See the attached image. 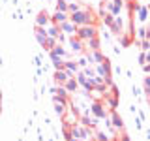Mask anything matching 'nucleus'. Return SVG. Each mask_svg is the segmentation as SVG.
Instances as JSON below:
<instances>
[{
  "mask_svg": "<svg viewBox=\"0 0 150 141\" xmlns=\"http://www.w3.org/2000/svg\"><path fill=\"white\" fill-rule=\"evenodd\" d=\"M68 21H71L73 25H77V26H84V25H94V26H96L98 17L94 15V11H92V9L81 8L79 11L68 13Z\"/></svg>",
  "mask_w": 150,
  "mask_h": 141,
  "instance_id": "obj_1",
  "label": "nucleus"
},
{
  "mask_svg": "<svg viewBox=\"0 0 150 141\" xmlns=\"http://www.w3.org/2000/svg\"><path fill=\"white\" fill-rule=\"evenodd\" d=\"M75 36H77L81 41H86V40H90V38H94V36H98V28L94 26V25L77 26V30H75Z\"/></svg>",
  "mask_w": 150,
  "mask_h": 141,
  "instance_id": "obj_2",
  "label": "nucleus"
},
{
  "mask_svg": "<svg viewBox=\"0 0 150 141\" xmlns=\"http://www.w3.org/2000/svg\"><path fill=\"white\" fill-rule=\"evenodd\" d=\"M124 6V0H105V2H101V9H107V11H111L112 15H118L120 8Z\"/></svg>",
  "mask_w": 150,
  "mask_h": 141,
  "instance_id": "obj_3",
  "label": "nucleus"
},
{
  "mask_svg": "<svg viewBox=\"0 0 150 141\" xmlns=\"http://www.w3.org/2000/svg\"><path fill=\"white\" fill-rule=\"evenodd\" d=\"M58 30L62 32V34H68V36H73L75 30H77V25H73L71 21H64L58 25Z\"/></svg>",
  "mask_w": 150,
  "mask_h": 141,
  "instance_id": "obj_4",
  "label": "nucleus"
},
{
  "mask_svg": "<svg viewBox=\"0 0 150 141\" xmlns=\"http://www.w3.org/2000/svg\"><path fill=\"white\" fill-rule=\"evenodd\" d=\"M90 109H92V113L98 117V119H105L107 117V111H105V107H103L101 102H94L90 105Z\"/></svg>",
  "mask_w": 150,
  "mask_h": 141,
  "instance_id": "obj_5",
  "label": "nucleus"
},
{
  "mask_svg": "<svg viewBox=\"0 0 150 141\" xmlns=\"http://www.w3.org/2000/svg\"><path fill=\"white\" fill-rule=\"evenodd\" d=\"M69 45H71V51H73V53H83V51H84L83 41L79 40L77 36H69Z\"/></svg>",
  "mask_w": 150,
  "mask_h": 141,
  "instance_id": "obj_6",
  "label": "nucleus"
},
{
  "mask_svg": "<svg viewBox=\"0 0 150 141\" xmlns=\"http://www.w3.org/2000/svg\"><path fill=\"white\" fill-rule=\"evenodd\" d=\"M51 23V15L47 11H40L36 17V26H47Z\"/></svg>",
  "mask_w": 150,
  "mask_h": 141,
  "instance_id": "obj_7",
  "label": "nucleus"
},
{
  "mask_svg": "<svg viewBox=\"0 0 150 141\" xmlns=\"http://www.w3.org/2000/svg\"><path fill=\"white\" fill-rule=\"evenodd\" d=\"M109 28H111V32H112L115 36H120V34H122V28H124V23H122L120 17H115V21H112V25H111Z\"/></svg>",
  "mask_w": 150,
  "mask_h": 141,
  "instance_id": "obj_8",
  "label": "nucleus"
},
{
  "mask_svg": "<svg viewBox=\"0 0 150 141\" xmlns=\"http://www.w3.org/2000/svg\"><path fill=\"white\" fill-rule=\"evenodd\" d=\"M103 98H105V103L109 105V109L111 111H116V107H118V98H116V96H111L109 92L103 94Z\"/></svg>",
  "mask_w": 150,
  "mask_h": 141,
  "instance_id": "obj_9",
  "label": "nucleus"
},
{
  "mask_svg": "<svg viewBox=\"0 0 150 141\" xmlns=\"http://www.w3.org/2000/svg\"><path fill=\"white\" fill-rule=\"evenodd\" d=\"M62 87H64L68 92H77V90H79V83L75 81V77H69V79H66V83L62 85Z\"/></svg>",
  "mask_w": 150,
  "mask_h": 141,
  "instance_id": "obj_10",
  "label": "nucleus"
},
{
  "mask_svg": "<svg viewBox=\"0 0 150 141\" xmlns=\"http://www.w3.org/2000/svg\"><path fill=\"white\" fill-rule=\"evenodd\" d=\"M111 124H112V128L115 130H124V122H122V119H120V115L116 111H112V115H111Z\"/></svg>",
  "mask_w": 150,
  "mask_h": 141,
  "instance_id": "obj_11",
  "label": "nucleus"
},
{
  "mask_svg": "<svg viewBox=\"0 0 150 141\" xmlns=\"http://www.w3.org/2000/svg\"><path fill=\"white\" fill-rule=\"evenodd\" d=\"M66 79H69V77H68V73H66L64 70H56V72H54V83L56 85L62 87V85L66 83Z\"/></svg>",
  "mask_w": 150,
  "mask_h": 141,
  "instance_id": "obj_12",
  "label": "nucleus"
},
{
  "mask_svg": "<svg viewBox=\"0 0 150 141\" xmlns=\"http://www.w3.org/2000/svg\"><path fill=\"white\" fill-rule=\"evenodd\" d=\"M64 21H68V13L64 11H56L54 15H51V23H54V25H60Z\"/></svg>",
  "mask_w": 150,
  "mask_h": 141,
  "instance_id": "obj_13",
  "label": "nucleus"
},
{
  "mask_svg": "<svg viewBox=\"0 0 150 141\" xmlns=\"http://www.w3.org/2000/svg\"><path fill=\"white\" fill-rule=\"evenodd\" d=\"M64 70L75 75L79 72V66H77V62H73V60H64Z\"/></svg>",
  "mask_w": 150,
  "mask_h": 141,
  "instance_id": "obj_14",
  "label": "nucleus"
},
{
  "mask_svg": "<svg viewBox=\"0 0 150 141\" xmlns=\"http://www.w3.org/2000/svg\"><path fill=\"white\" fill-rule=\"evenodd\" d=\"M36 38H38V41H40V43H43V41L47 40V30H45V26H36Z\"/></svg>",
  "mask_w": 150,
  "mask_h": 141,
  "instance_id": "obj_15",
  "label": "nucleus"
},
{
  "mask_svg": "<svg viewBox=\"0 0 150 141\" xmlns=\"http://www.w3.org/2000/svg\"><path fill=\"white\" fill-rule=\"evenodd\" d=\"M49 55H51V58H53V56H66V49L62 45H54L53 49L49 51Z\"/></svg>",
  "mask_w": 150,
  "mask_h": 141,
  "instance_id": "obj_16",
  "label": "nucleus"
},
{
  "mask_svg": "<svg viewBox=\"0 0 150 141\" xmlns=\"http://www.w3.org/2000/svg\"><path fill=\"white\" fill-rule=\"evenodd\" d=\"M86 45H88L90 51H98L100 49V38L94 36V38H90V40H86Z\"/></svg>",
  "mask_w": 150,
  "mask_h": 141,
  "instance_id": "obj_17",
  "label": "nucleus"
},
{
  "mask_svg": "<svg viewBox=\"0 0 150 141\" xmlns=\"http://www.w3.org/2000/svg\"><path fill=\"white\" fill-rule=\"evenodd\" d=\"M101 19H103V23H105V26H111L112 21H115V15H112V13H105V9H101Z\"/></svg>",
  "mask_w": 150,
  "mask_h": 141,
  "instance_id": "obj_18",
  "label": "nucleus"
},
{
  "mask_svg": "<svg viewBox=\"0 0 150 141\" xmlns=\"http://www.w3.org/2000/svg\"><path fill=\"white\" fill-rule=\"evenodd\" d=\"M90 60H94V62H98V64H100V62H103V60H105V56H103V53H101L100 49H98V51H92Z\"/></svg>",
  "mask_w": 150,
  "mask_h": 141,
  "instance_id": "obj_19",
  "label": "nucleus"
},
{
  "mask_svg": "<svg viewBox=\"0 0 150 141\" xmlns=\"http://www.w3.org/2000/svg\"><path fill=\"white\" fill-rule=\"evenodd\" d=\"M45 30H47V36H51V38H56V36L60 34V30H58V25H54V23H53V25H51L49 28H45Z\"/></svg>",
  "mask_w": 150,
  "mask_h": 141,
  "instance_id": "obj_20",
  "label": "nucleus"
},
{
  "mask_svg": "<svg viewBox=\"0 0 150 141\" xmlns=\"http://www.w3.org/2000/svg\"><path fill=\"white\" fill-rule=\"evenodd\" d=\"M41 45H43L47 51H51V49H53V47L56 45V38H51V36H47V40H45Z\"/></svg>",
  "mask_w": 150,
  "mask_h": 141,
  "instance_id": "obj_21",
  "label": "nucleus"
},
{
  "mask_svg": "<svg viewBox=\"0 0 150 141\" xmlns=\"http://www.w3.org/2000/svg\"><path fill=\"white\" fill-rule=\"evenodd\" d=\"M56 105H54V109H56V113H58L60 117H64L66 115V109H68V105L66 103H62V102H54Z\"/></svg>",
  "mask_w": 150,
  "mask_h": 141,
  "instance_id": "obj_22",
  "label": "nucleus"
},
{
  "mask_svg": "<svg viewBox=\"0 0 150 141\" xmlns=\"http://www.w3.org/2000/svg\"><path fill=\"white\" fill-rule=\"evenodd\" d=\"M56 11L68 13V2H66V0H56Z\"/></svg>",
  "mask_w": 150,
  "mask_h": 141,
  "instance_id": "obj_23",
  "label": "nucleus"
},
{
  "mask_svg": "<svg viewBox=\"0 0 150 141\" xmlns=\"http://www.w3.org/2000/svg\"><path fill=\"white\" fill-rule=\"evenodd\" d=\"M131 40H133V36H124V34H120V45L122 47H128L131 43Z\"/></svg>",
  "mask_w": 150,
  "mask_h": 141,
  "instance_id": "obj_24",
  "label": "nucleus"
},
{
  "mask_svg": "<svg viewBox=\"0 0 150 141\" xmlns=\"http://www.w3.org/2000/svg\"><path fill=\"white\" fill-rule=\"evenodd\" d=\"M83 6L81 4H77V2H68V13H73V11H79Z\"/></svg>",
  "mask_w": 150,
  "mask_h": 141,
  "instance_id": "obj_25",
  "label": "nucleus"
},
{
  "mask_svg": "<svg viewBox=\"0 0 150 141\" xmlns=\"http://www.w3.org/2000/svg\"><path fill=\"white\" fill-rule=\"evenodd\" d=\"M53 66L56 70H64V60H60V56H53Z\"/></svg>",
  "mask_w": 150,
  "mask_h": 141,
  "instance_id": "obj_26",
  "label": "nucleus"
},
{
  "mask_svg": "<svg viewBox=\"0 0 150 141\" xmlns=\"http://www.w3.org/2000/svg\"><path fill=\"white\" fill-rule=\"evenodd\" d=\"M86 79H88V77H86L83 72H77V79H75V81H77L79 85H84V83H86Z\"/></svg>",
  "mask_w": 150,
  "mask_h": 141,
  "instance_id": "obj_27",
  "label": "nucleus"
},
{
  "mask_svg": "<svg viewBox=\"0 0 150 141\" xmlns=\"http://www.w3.org/2000/svg\"><path fill=\"white\" fill-rule=\"evenodd\" d=\"M94 141H109V137H107L103 132H98V134L94 135Z\"/></svg>",
  "mask_w": 150,
  "mask_h": 141,
  "instance_id": "obj_28",
  "label": "nucleus"
},
{
  "mask_svg": "<svg viewBox=\"0 0 150 141\" xmlns=\"http://www.w3.org/2000/svg\"><path fill=\"white\" fill-rule=\"evenodd\" d=\"M139 19L141 21H146V8H139Z\"/></svg>",
  "mask_w": 150,
  "mask_h": 141,
  "instance_id": "obj_29",
  "label": "nucleus"
},
{
  "mask_svg": "<svg viewBox=\"0 0 150 141\" xmlns=\"http://www.w3.org/2000/svg\"><path fill=\"white\" fill-rule=\"evenodd\" d=\"M111 96H116V98L120 96V90H118V87H116V85H111Z\"/></svg>",
  "mask_w": 150,
  "mask_h": 141,
  "instance_id": "obj_30",
  "label": "nucleus"
},
{
  "mask_svg": "<svg viewBox=\"0 0 150 141\" xmlns=\"http://www.w3.org/2000/svg\"><path fill=\"white\" fill-rule=\"evenodd\" d=\"M77 66H79V68H86V66H88V58H79Z\"/></svg>",
  "mask_w": 150,
  "mask_h": 141,
  "instance_id": "obj_31",
  "label": "nucleus"
},
{
  "mask_svg": "<svg viewBox=\"0 0 150 141\" xmlns=\"http://www.w3.org/2000/svg\"><path fill=\"white\" fill-rule=\"evenodd\" d=\"M146 36H148V32H146V28H139V38H141V40H146Z\"/></svg>",
  "mask_w": 150,
  "mask_h": 141,
  "instance_id": "obj_32",
  "label": "nucleus"
},
{
  "mask_svg": "<svg viewBox=\"0 0 150 141\" xmlns=\"http://www.w3.org/2000/svg\"><path fill=\"white\" fill-rule=\"evenodd\" d=\"M86 77H96V72L94 70H90V68H84V72H83Z\"/></svg>",
  "mask_w": 150,
  "mask_h": 141,
  "instance_id": "obj_33",
  "label": "nucleus"
},
{
  "mask_svg": "<svg viewBox=\"0 0 150 141\" xmlns=\"http://www.w3.org/2000/svg\"><path fill=\"white\" fill-rule=\"evenodd\" d=\"M141 49H143V53H146V51H148V40H143V43H141Z\"/></svg>",
  "mask_w": 150,
  "mask_h": 141,
  "instance_id": "obj_34",
  "label": "nucleus"
},
{
  "mask_svg": "<svg viewBox=\"0 0 150 141\" xmlns=\"http://www.w3.org/2000/svg\"><path fill=\"white\" fill-rule=\"evenodd\" d=\"M148 88H150V79L144 77V92H146V94H148Z\"/></svg>",
  "mask_w": 150,
  "mask_h": 141,
  "instance_id": "obj_35",
  "label": "nucleus"
},
{
  "mask_svg": "<svg viewBox=\"0 0 150 141\" xmlns=\"http://www.w3.org/2000/svg\"><path fill=\"white\" fill-rule=\"evenodd\" d=\"M139 62L141 64H146V53H143V55L139 56Z\"/></svg>",
  "mask_w": 150,
  "mask_h": 141,
  "instance_id": "obj_36",
  "label": "nucleus"
},
{
  "mask_svg": "<svg viewBox=\"0 0 150 141\" xmlns=\"http://www.w3.org/2000/svg\"><path fill=\"white\" fill-rule=\"evenodd\" d=\"M68 141H84V139H79V137H69Z\"/></svg>",
  "mask_w": 150,
  "mask_h": 141,
  "instance_id": "obj_37",
  "label": "nucleus"
},
{
  "mask_svg": "<svg viewBox=\"0 0 150 141\" xmlns=\"http://www.w3.org/2000/svg\"><path fill=\"white\" fill-rule=\"evenodd\" d=\"M0 100H2V90H0Z\"/></svg>",
  "mask_w": 150,
  "mask_h": 141,
  "instance_id": "obj_38",
  "label": "nucleus"
},
{
  "mask_svg": "<svg viewBox=\"0 0 150 141\" xmlns=\"http://www.w3.org/2000/svg\"><path fill=\"white\" fill-rule=\"evenodd\" d=\"M66 2H71V0H66Z\"/></svg>",
  "mask_w": 150,
  "mask_h": 141,
  "instance_id": "obj_39",
  "label": "nucleus"
},
{
  "mask_svg": "<svg viewBox=\"0 0 150 141\" xmlns=\"http://www.w3.org/2000/svg\"><path fill=\"white\" fill-rule=\"evenodd\" d=\"M90 141H94V139H90Z\"/></svg>",
  "mask_w": 150,
  "mask_h": 141,
  "instance_id": "obj_40",
  "label": "nucleus"
}]
</instances>
